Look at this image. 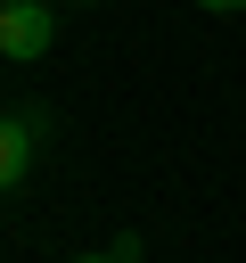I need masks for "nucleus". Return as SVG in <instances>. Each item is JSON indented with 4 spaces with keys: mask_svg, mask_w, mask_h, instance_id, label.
I'll list each match as a JSON object with an SVG mask.
<instances>
[{
    "mask_svg": "<svg viewBox=\"0 0 246 263\" xmlns=\"http://www.w3.org/2000/svg\"><path fill=\"white\" fill-rule=\"evenodd\" d=\"M49 41H57V8L49 0H8L0 8V58L33 66V58H49Z\"/></svg>",
    "mask_w": 246,
    "mask_h": 263,
    "instance_id": "nucleus-1",
    "label": "nucleus"
},
{
    "mask_svg": "<svg viewBox=\"0 0 246 263\" xmlns=\"http://www.w3.org/2000/svg\"><path fill=\"white\" fill-rule=\"evenodd\" d=\"M33 140H41V132H33L25 115H0V189H16V181H25V164H33Z\"/></svg>",
    "mask_w": 246,
    "mask_h": 263,
    "instance_id": "nucleus-2",
    "label": "nucleus"
},
{
    "mask_svg": "<svg viewBox=\"0 0 246 263\" xmlns=\"http://www.w3.org/2000/svg\"><path fill=\"white\" fill-rule=\"evenodd\" d=\"M197 8H213V16H238V8H246V0H197Z\"/></svg>",
    "mask_w": 246,
    "mask_h": 263,
    "instance_id": "nucleus-3",
    "label": "nucleus"
},
{
    "mask_svg": "<svg viewBox=\"0 0 246 263\" xmlns=\"http://www.w3.org/2000/svg\"><path fill=\"white\" fill-rule=\"evenodd\" d=\"M74 263H115V255H74Z\"/></svg>",
    "mask_w": 246,
    "mask_h": 263,
    "instance_id": "nucleus-4",
    "label": "nucleus"
},
{
    "mask_svg": "<svg viewBox=\"0 0 246 263\" xmlns=\"http://www.w3.org/2000/svg\"><path fill=\"white\" fill-rule=\"evenodd\" d=\"M57 8H90V0H57Z\"/></svg>",
    "mask_w": 246,
    "mask_h": 263,
    "instance_id": "nucleus-5",
    "label": "nucleus"
},
{
    "mask_svg": "<svg viewBox=\"0 0 246 263\" xmlns=\"http://www.w3.org/2000/svg\"><path fill=\"white\" fill-rule=\"evenodd\" d=\"M0 8H8V0H0Z\"/></svg>",
    "mask_w": 246,
    "mask_h": 263,
    "instance_id": "nucleus-6",
    "label": "nucleus"
}]
</instances>
